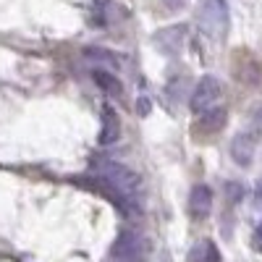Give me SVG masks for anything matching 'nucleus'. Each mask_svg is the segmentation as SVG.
Here are the masks:
<instances>
[{
	"label": "nucleus",
	"mask_w": 262,
	"mask_h": 262,
	"mask_svg": "<svg viewBox=\"0 0 262 262\" xmlns=\"http://www.w3.org/2000/svg\"><path fill=\"white\" fill-rule=\"evenodd\" d=\"M97 186L111 196V202L118 205L123 212H142V181L131 168L116 160H97Z\"/></svg>",
	"instance_id": "1"
},
{
	"label": "nucleus",
	"mask_w": 262,
	"mask_h": 262,
	"mask_svg": "<svg viewBox=\"0 0 262 262\" xmlns=\"http://www.w3.org/2000/svg\"><path fill=\"white\" fill-rule=\"evenodd\" d=\"M228 3L226 0H205L200 11V29L207 39H223L228 32Z\"/></svg>",
	"instance_id": "2"
},
{
	"label": "nucleus",
	"mask_w": 262,
	"mask_h": 262,
	"mask_svg": "<svg viewBox=\"0 0 262 262\" xmlns=\"http://www.w3.org/2000/svg\"><path fill=\"white\" fill-rule=\"evenodd\" d=\"M111 257L116 262H144L147 259V242L137 231H121L111 247Z\"/></svg>",
	"instance_id": "3"
},
{
	"label": "nucleus",
	"mask_w": 262,
	"mask_h": 262,
	"mask_svg": "<svg viewBox=\"0 0 262 262\" xmlns=\"http://www.w3.org/2000/svg\"><path fill=\"white\" fill-rule=\"evenodd\" d=\"M221 92H223L221 79H215L212 74L202 76L200 81H196L194 92H191V100H189L191 111H194V113H200V116H202V113H207V111H212L215 102L221 100Z\"/></svg>",
	"instance_id": "4"
},
{
	"label": "nucleus",
	"mask_w": 262,
	"mask_h": 262,
	"mask_svg": "<svg viewBox=\"0 0 262 262\" xmlns=\"http://www.w3.org/2000/svg\"><path fill=\"white\" fill-rule=\"evenodd\" d=\"M189 210L196 221H202L212 212V189L207 184H196L189 194Z\"/></svg>",
	"instance_id": "5"
},
{
	"label": "nucleus",
	"mask_w": 262,
	"mask_h": 262,
	"mask_svg": "<svg viewBox=\"0 0 262 262\" xmlns=\"http://www.w3.org/2000/svg\"><path fill=\"white\" fill-rule=\"evenodd\" d=\"M184 34H186V27H170V29H163V32H158V37H155V45H158L165 55H176V53H181Z\"/></svg>",
	"instance_id": "6"
},
{
	"label": "nucleus",
	"mask_w": 262,
	"mask_h": 262,
	"mask_svg": "<svg viewBox=\"0 0 262 262\" xmlns=\"http://www.w3.org/2000/svg\"><path fill=\"white\" fill-rule=\"evenodd\" d=\"M121 134V121H118V113L113 111L111 105H105L102 107V126H100V144L107 147V144H113Z\"/></svg>",
	"instance_id": "7"
},
{
	"label": "nucleus",
	"mask_w": 262,
	"mask_h": 262,
	"mask_svg": "<svg viewBox=\"0 0 262 262\" xmlns=\"http://www.w3.org/2000/svg\"><path fill=\"white\" fill-rule=\"evenodd\" d=\"M231 158H233L236 165H244L247 168L252 163V158H254V137L252 134L233 137V142H231Z\"/></svg>",
	"instance_id": "8"
},
{
	"label": "nucleus",
	"mask_w": 262,
	"mask_h": 262,
	"mask_svg": "<svg viewBox=\"0 0 262 262\" xmlns=\"http://www.w3.org/2000/svg\"><path fill=\"white\" fill-rule=\"evenodd\" d=\"M189 262H221V252H217V247L210 242V238H202V242H196L191 247Z\"/></svg>",
	"instance_id": "9"
},
{
	"label": "nucleus",
	"mask_w": 262,
	"mask_h": 262,
	"mask_svg": "<svg viewBox=\"0 0 262 262\" xmlns=\"http://www.w3.org/2000/svg\"><path fill=\"white\" fill-rule=\"evenodd\" d=\"M92 79H95V84L100 86L102 92H107V95H121V81L116 79V74H107V71H102V69H95L92 71Z\"/></svg>",
	"instance_id": "10"
},
{
	"label": "nucleus",
	"mask_w": 262,
	"mask_h": 262,
	"mask_svg": "<svg viewBox=\"0 0 262 262\" xmlns=\"http://www.w3.org/2000/svg\"><path fill=\"white\" fill-rule=\"evenodd\" d=\"M200 121H202V126H207L210 131H215V128H221L223 123H226V111H207V113H202L200 116Z\"/></svg>",
	"instance_id": "11"
},
{
	"label": "nucleus",
	"mask_w": 262,
	"mask_h": 262,
	"mask_svg": "<svg viewBox=\"0 0 262 262\" xmlns=\"http://www.w3.org/2000/svg\"><path fill=\"white\" fill-rule=\"evenodd\" d=\"M226 191H228V200H231V202H238V200L244 196V186H242V184H228Z\"/></svg>",
	"instance_id": "12"
},
{
	"label": "nucleus",
	"mask_w": 262,
	"mask_h": 262,
	"mask_svg": "<svg viewBox=\"0 0 262 262\" xmlns=\"http://www.w3.org/2000/svg\"><path fill=\"white\" fill-rule=\"evenodd\" d=\"M254 247L262 252V221H259V226L254 228Z\"/></svg>",
	"instance_id": "13"
},
{
	"label": "nucleus",
	"mask_w": 262,
	"mask_h": 262,
	"mask_svg": "<svg viewBox=\"0 0 262 262\" xmlns=\"http://www.w3.org/2000/svg\"><path fill=\"white\" fill-rule=\"evenodd\" d=\"M254 200L262 205V181H259V184H257V189H254Z\"/></svg>",
	"instance_id": "14"
},
{
	"label": "nucleus",
	"mask_w": 262,
	"mask_h": 262,
	"mask_svg": "<svg viewBox=\"0 0 262 262\" xmlns=\"http://www.w3.org/2000/svg\"><path fill=\"white\" fill-rule=\"evenodd\" d=\"M160 262H173V259H170V252H168V249H165V252L160 254Z\"/></svg>",
	"instance_id": "15"
}]
</instances>
